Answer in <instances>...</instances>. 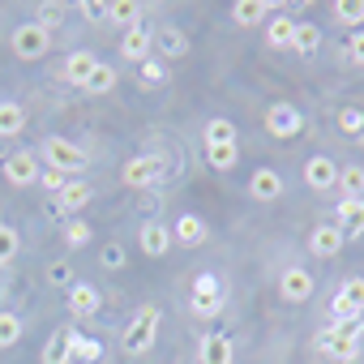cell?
I'll return each instance as SVG.
<instances>
[{"instance_id": "1", "label": "cell", "mask_w": 364, "mask_h": 364, "mask_svg": "<svg viewBox=\"0 0 364 364\" xmlns=\"http://www.w3.org/2000/svg\"><path fill=\"white\" fill-rule=\"evenodd\" d=\"M355 343H360V321H334L330 330L317 334V351L330 360H355Z\"/></svg>"}, {"instance_id": "2", "label": "cell", "mask_w": 364, "mask_h": 364, "mask_svg": "<svg viewBox=\"0 0 364 364\" xmlns=\"http://www.w3.org/2000/svg\"><path fill=\"white\" fill-rule=\"evenodd\" d=\"M167 171H171V159H167V154H141V159H129V163H124L120 180H124L129 189H146V185L167 180Z\"/></svg>"}, {"instance_id": "3", "label": "cell", "mask_w": 364, "mask_h": 364, "mask_svg": "<svg viewBox=\"0 0 364 364\" xmlns=\"http://www.w3.org/2000/svg\"><path fill=\"white\" fill-rule=\"evenodd\" d=\"M43 163H48L52 171H60V176H73V171H82L90 159H86V150L73 146L69 137H48V141H43Z\"/></svg>"}, {"instance_id": "4", "label": "cell", "mask_w": 364, "mask_h": 364, "mask_svg": "<svg viewBox=\"0 0 364 364\" xmlns=\"http://www.w3.org/2000/svg\"><path fill=\"white\" fill-rule=\"evenodd\" d=\"M154 334H159V309H154V304H141L137 317H133L129 330H124V351H129V355L150 351V347H154Z\"/></svg>"}, {"instance_id": "5", "label": "cell", "mask_w": 364, "mask_h": 364, "mask_svg": "<svg viewBox=\"0 0 364 364\" xmlns=\"http://www.w3.org/2000/svg\"><path fill=\"white\" fill-rule=\"evenodd\" d=\"M330 317H334V321H360V317H364V279H347V283L334 291Z\"/></svg>"}, {"instance_id": "6", "label": "cell", "mask_w": 364, "mask_h": 364, "mask_svg": "<svg viewBox=\"0 0 364 364\" xmlns=\"http://www.w3.org/2000/svg\"><path fill=\"white\" fill-rule=\"evenodd\" d=\"M48 48H52V35L39 22H26L14 31V56L18 60H39V56H48Z\"/></svg>"}, {"instance_id": "7", "label": "cell", "mask_w": 364, "mask_h": 364, "mask_svg": "<svg viewBox=\"0 0 364 364\" xmlns=\"http://www.w3.org/2000/svg\"><path fill=\"white\" fill-rule=\"evenodd\" d=\"M189 304H193L198 317H215L219 304H223V283L215 274H198L193 279V291H189Z\"/></svg>"}, {"instance_id": "8", "label": "cell", "mask_w": 364, "mask_h": 364, "mask_svg": "<svg viewBox=\"0 0 364 364\" xmlns=\"http://www.w3.org/2000/svg\"><path fill=\"white\" fill-rule=\"evenodd\" d=\"M304 185H309V189H317V193L334 189V185H338V163H334V159H326V154H313V159L304 163Z\"/></svg>"}, {"instance_id": "9", "label": "cell", "mask_w": 364, "mask_h": 364, "mask_svg": "<svg viewBox=\"0 0 364 364\" xmlns=\"http://www.w3.org/2000/svg\"><path fill=\"white\" fill-rule=\"evenodd\" d=\"M5 180H9V185H35V180H39V159H35V150H14V154L5 159Z\"/></svg>"}, {"instance_id": "10", "label": "cell", "mask_w": 364, "mask_h": 364, "mask_svg": "<svg viewBox=\"0 0 364 364\" xmlns=\"http://www.w3.org/2000/svg\"><path fill=\"white\" fill-rule=\"evenodd\" d=\"M266 129H270L274 137H296V133L304 129V116H300L291 103H274V107L266 112Z\"/></svg>"}, {"instance_id": "11", "label": "cell", "mask_w": 364, "mask_h": 364, "mask_svg": "<svg viewBox=\"0 0 364 364\" xmlns=\"http://www.w3.org/2000/svg\"><path fill=\"white\" fill-rule=\"evenodd\" d=\"M279 296H283V300H291V304H304V300L313 296V274H309V270H300V266L283 270V279H279Z\"/></svg>"}, {"instance_id": "12", "label": "cell", "mask_w": 364, "mask_h": 364, "mask_svg": "<svg viewBox=\"0 0 364 364\" xmlns=\"http://www.w3.org/2000/svg\"><path fill=\"white\" fill-rule=\"evenodd\" d=\"M249 193H253L257 202H274V198L283 193V176H279L274 167H257V171L249 176Z\"/></svg>"}, {"instance_id": "13", "label": "cell", "mask_w": 364, "mask_h": 364, "mask_svg": "<svg viewBox=\"0 0 364 364\" xmlns=\"http://www.w3.org/2000/svg\"><path fill=\"white\" fill-rule=\"evenodd\" d=\"M309 249H313L317 257H334V253L343 249V232H338L334 223H317V228L309 232Z\"/></svg>"}, {"instance_id": "14", "label": "cell", "mask_w": 364, "mask_h": 364, "mask_svg": "<svg viewBox=\"0 0 364 364\" xmlns=\"http://www.w3.org/2000/svg\"><path fill=\"white\" fill-rule=\"evenodd\" d=\"M90 185H86V180H69V185L56 193V206H60V215H77L82 206H90Z\"/></svg>"}, {"instance_id": "15", "label": "cell", "mask_w": 364, "mask_h": 364, "mask_svg": "<svg viewBox=\"0 0 364 364\" xmlns=\"http://www.w3.org/2000/svg\"><path fill=\"white\" fill-rule=\"evenodd\" d=\"M171 240H176V245H189V249L202 245V240H206V219H202V215H180L176 228H171Z\"/></svg>"}, {"instance_id": "16", "label": "cell", "mask_w": 364, "mask_h": 364, "mask_svg": "<svg viewBox=\"0 0 364 364\" xmlns=\"http://www.w3.org/2000/svg\"><path fill=\"white\" fill-rule=\"evenodd\" d=\"M95 69H99V56H95V52H73V56L65 60V69H60V73H65V82H73V86H86Z\"/></svg>"}, {"instance_id": "17", "label": "cell", "mask_w": 364, "mask_h": 364, "mask_svg": "<svg viewBox=\"0 0 364 364\" xmlns=\"http://www.w3.org/2000/svg\"><path fill=\"white\" fill-rule=\"evenodd\" d=\"M73 334H77V330L60 326V330L48 338V347H43V364H69V360H73Z\"/></svg>"}, {"instance_id": "18", "label": "cell", "mask_w": 364, "mask_h": 364, "mask_svg": "<svg viewBox=\"0 0 364 364\" xmlns=\"http://www.w3.org/2000/svg\"><path fill=\"white\" fill-rule=\"evenodd\" d=\"M137 245H141V253H146V257H163V253L171 249V232H167L163 223H146V228H141V236H137Z\"/></svg>"}, {"instance_id": "19", "label": "cell", "mask_w": 364, "mask_h": 364, "mask_svg": "<svg viewBox=\"0 0 364 364\" xmlns=\"http://www.w3.org/2000/svg\"><path fill=\"white\" fill-rule=\"evenodd\" d=\"M69 313L73 317H95L99 313V291L90 283H73L69 287Z\"/></svg>"}, {"instance_id": "20", "label": "cell", "mask_w": 364, "mask_h": 364, "mask_svg": "<svg viewBox=\"0 0 364 364\" xmlns=\"http://www.w3.org/2000/svg\"><path fill=\"white\" fill-rule=\"evenodd\" d=\"M232 355L236 351H232V338L228 334H206L202 338V355H198L202 364H232Z\"/></svg>"}, {"instance_id": "21", "label": "cell", "mask_w": 364, "mask_h": 364, "mask_svg": "<svg viewBox=\"0 0 364 364\" xmlns=\"http://www.w3.org/2000/svg\"><path fill=\"white\" fill-rule=\"evenodd\" d=\"M202 141H206V146H236V141H240V133H236V124H232V120L215 116V120H206Z\"/></svg>"}, {"instance_id": "22", "label": "cell", "mask_w": 364, "mask_h": 364, "mask_svg": "<svg viewBox=\"0 0 364 364\" xmlns=\"http://www.w3.org/2000/svg\"><path fill=\"white\" fill-rule=\"evenodd\" d=\"M338 232H343V240H351V236H360L364 232V202H338Z\"/></svg>"}, {"instance_id": "23", "label": "cell", "mask_w": 364, "mask_h": 364, "mask_svg": "<svg viewBox=\"0 0 364 364\" xmlns=\"http://www.w3.org/2000/svg\"><path fill=\"white\" fill-rule=\"evenodd\" d=\"M270 9H274L270 0H236V5H232V18H236L240 26H257V22H266Z\"/></svg>"}, {"instance_id": "24", "label": "cell", "mask_w": 364, "mask_h": 364, "mask_svg": "<svg viewBox=\"0 0 364 364\" xmlns=\"http://www.w3.org/2000/svg\"><path fill=\"white\" fill-rule=\"evenodd\" d=\"M338 189H343V202H364V167L360 163L338 171Z\"/></svg>"}, {"instance_id": "25", "label": "cell", "mask_w": 364, "mask_h": 364, "mask_svg": "<svg viewBox=\"0 0 364 364\" xmlns=\"http://www.w3.org/2000/svg\"><path fill=\"white\" fill-rule=\"evenodd\" d=\"M146 52H150V35L141 26H133V31L120 35V56L124 60H146Z\"/></svg>"}, {"instance_id": "26", "label": "cell", "mask_w": 364, "mask_h": 364, "mask_svg": "<svg viewBox=\"0 0 364 364\" xmlns=\"http://www.w3.org/2000/svg\"><path fill=\"white\" fill-rule=\"evenodd\" d=\"M107 22H120L124 31L141 26V5L137 0H116V5H107Z\"/></svg>"}, {"instance_id": "27", "label": "cell", "mask_w": 364, "mask_h": 364, "mask_svg": "<svg viewBox=\"0 0 364 364\" xmlns=\"http://www.w3.org/2000/svg\"><path fill=\"white\" fill-rule=\"evenodd\" d=\"M26 129V112L18 103H0V137H18Z\"/></svg>"}, {"instance_id": "28", "label": "cell", "mask_w": 364, "mask_h": 364, "mask_svg": "<svg viewBox=\"0 0 364 364\" xmlns=\"http://www.w3.org/2000/svg\"><path fill=\"white\" fill-rule=\"evenodd\" d=\"M154 43L163 48V56H185V52H189V39H185V31H176V26H163V31L154 35Z\"/></svg>"}, {"instance_id": "29", "label": "cell", "mask_w": 364, "mask_h": 364, "mask_svg": "<svg viewBox=\"0 0 364 364\" xmlns=\"http://www.w3.org/2000/svg\"><path fill=\"white\" fill-rule=\"evenodd\" d=\"M266 39H270V48H291V39H296V22H291V18H270Z\"/></svg>"}, {"instance_id": "30", "label": "cell", "mask_w": 364, "mask_h": 364, "mask_svg": "<svg viewBox=\"0 0 364 364\" xmlns=\"http://www.w3.org/2000/svg\"><path fill=\"white\" fill-rule=\"evenodd\" d=\"M236 159H240V146H206V163L215 171H232Z\"/></svg>"}, {"instance_id": "31", "label": "cell", "mask_w": 364, "mask_h": 364, "mask_svg": "<svg viewBox=\"0 0 364 364\" xmlns=\"http://www.w3.org/2000/svg\"><path fill=\"white\" fill-rule=\"evenodd\" d=\"M73 360H77V364H99V360H103V343L73 334Z\"/></svg>"}, {"instance_id": "32", "label": "cell", "mask_w": 364, "mask_h": 364, "mask_svg": "<svg viewBox=\"0 0 364 364\" xmlns=\"http://www.w3.org/2000/svg\"><path fill=\"white\" fill-rule=\"evenodd\" d=\"M317 43H321V31H317L313 22H309V26H300V22H296V39H291V48H296V52H304V56H313V52H317Z\"/></svg>"}, {"instance_id": "33", "label": "cell", "mask_w": 364, "mask_h": 364, "mask_svg": "<svg viewBox=\"0 0 364 364\" xmlns=\"http://www.w3.org/2000/svg\"><path fill=\"white\" fill-rule=\"evenodd\" d=\"M112 86H116V69H107V65H99V69L90 73V82H86L82 90H86V95H107Z\"/></svg>"}, {"instance_id": "34", "label": "cell", "mask_w": 364, "mask_h": 364, "mask_svg": "<svg viewBox=\"0 0 364 364\" xmlns=\"http://www.w3.org/2000/svg\"><path fill=\"white\" fill-rule=\"evenodd\" d=\"M334 18H338L343 26H360V22H364V0H338V5H334Z\"/></svg>"}, {"instance_id": "35", "label": "cell", "mask_w": 364, "mask_h": 364, "mask_svg": "<svg viewBox=\"0 0 364 364\" xmlns=\"http://www.w3.org/2000/svg\"><path fill=\"white\" fill-rule=\"evenodd\" d=\"M22 338V317L18 313H0V347H14Z\"/></svg>"}, {"instance_id": "36", "label": "cell", "mask_w": 364, "mask_h": 364, "mask_svg": "<svg viewBox=\"0 0 364 364\" xmlns=\"http://www.w3.org/2000/svg\"><path fill=\"white\" fill-rule=\"evenodd\" d=\"M18 249H22L18 232H14L9 223H0V266H5V262H14V257H18Z\"/></svg>"}, {"instance_id": "37", "label": "cell", "mask_w": 364, "mask_h": 364, "mask_svg": "<svg viewBox=\"0 0 364 364\" xmlns=\"http://www.w3.org/2000/svg\"><path fill=\"white\" fill-rule=\"evenodd\" d=\"M65 245H73V249L90 245V223H82V219H69V223H65Z\"/></svg>"}, {"instance_id": "38", "label": "cell", "mask_w": 364, "mask_h": 364, "mask_svg": "<svg viewBox=\"0 0 364 364\" xmlns=\"http://www.w3.org/2000/svg\"><path fill=\"white\" fill-rule=\"evenodd\" d=\"M48 283L73 287V283H77V279H73V266H69V262H52V266H48Z\"/></svg>"}, {"instance_id": "39", "label": "cell", "mask_w": 364, "mask_h": 364, "mask_svg": "<svg viewBox=\"0 0 364 364\" xmlns=\"http://www.w3.org/2000/svg\"><path fill=\"white\" fill-rule=\"evenodd\" d=\"M338 129L343 133H364V112L360 107H343L338 112Z\"/></svg>"}, {"instance_id": "40", "label": "cell", "mask_w": 364, "mask_h": 364, "mask_svg": "<svg viewBox=\"0 0 364 364\" xmlns=\"http://www.w3.org/2000/svg\"><path fill=\"white\" fill-rule=\"evenodd\" d=\"M163 77H167V69L159 60H141V86H163Z\"/></svg>"}, {"instance_id": "41", "label": "cell", "mask_w": 364, "mask_h": 364, "mask_svg": "<svg viewBox=\"0 0 364 364\" xmlns=\"http://www.w3.org/2000/svg\"><path fill=\"white\" fill-rule=\"evenodd\" d=\"M39 185H43L48 193H60V189L69 185V176H60V171H52V167H48V171H39Z\"/></svg>"}, {"instance_id": "42", "label": "cell", "mask_w": 364, "mask_h": 364, "mask_svg": "<svg viewBox=\"0 0 364 364\" xmlns=\"http://www.w3.org/2000/svg\"><path fill=\"white\" fill-rule=\"evenodd\" d=\"M99 262H103L107 270H120V266H124V249H120V245H103V253H99Z\"/></svg>"}, {"instance_id": "43", "label": "cell", "mask_w": 364, "mask_h": 364, "mask_svg": "<svg viewBox=\"0 0 364 364\" xmlns=\"http://www.w3.org/2000/svg\"><path fill=\"white\" fill-rule=\"evenodd\" d=\"M77 9H82L86 22H107V5H99V0H82Z\"/></svg>"}, {"instance_id": "44", "label": "cell", "mask_w": 364, "mask_h": 364, "mask_svg": "<svg viewBox=\"0 0 364 364\" xmlns=\"http://www.w3.org/2000/svg\"><path fill=\"white\" fill-rule=\"evenodd\" d=\"M60 9H65V5H39V26H43V31L56 26V22H60Z\"/></svg>"}, {"instance_id": "45", "label": "cell", "mask_w": 364, "mask_h": 364, "mask_svg": "<svg viewBox=\"0 0 364 364\" xmlns=\"http://www.w3.org/2000/svg\"><path fill=\"white\" fill-rule=\"evenodd\" d=\"M347 56H351L355 65H364V31H355V35L347 39Z\"/></svg>"}, {"instance_id": "46", "label": "cell", "mask_w": 364, "mask_h": 364, "mask_svg": "<svg viewBox=\"0 0 364 364\" xmlns=\"http://www.w3.org/2000/svg\"><path fill=\"white\" fill-rule=\"evenodd\" d=\"M343 364H360V360H343Z\"/></svg>"}]
</instances>
